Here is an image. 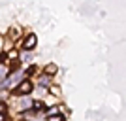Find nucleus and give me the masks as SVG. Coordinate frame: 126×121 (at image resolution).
Here are the masks:
<instances>
[{"mask_svg": "<svg viewBox=\"0 0 126 121\" xmlns=\"http://www.w3.org/2000/svg\"><path fill=\"white\" fill-rule=\"evenodd\" d=\"M34 89H36V85H34L32 79H23L21 83L15 85L10 93H11V97H30L34 93Z\"/></svg>", "mask_w": 126, "mask_h": 121, "instance_id": "1", "label": "nucleus"}, {"mask_svg": "<svg viewBox=\"0 0 126 121\" xmlns=\"http://www.w3.org/2000/svg\"><path fill=\"white\" fill-rule=\"evenodd\" d=\"M32 102L34 98L32 97H13V108L19 114H26V112L32 110Z\"/></svg>", "mask_w": 126, "mask_h": 121, "instance_id": "2", "label": "nucleus"}, {"mask_svg": "<svg viewBox=\"0 0 126 121\" xmlns=\"http://www.w3.org/2000/svg\"><path fill=\"white\" fill-rule=\"evenodd\" d=\"M36 46H38V36L34 32H28V34H25V38H23V42H21V51L32 53L36 49Z\"/></svg>", "mask_w": 126, "mask_h": 121, "instance_id": "3", "label": "nucleus"}, {"mask_svg": "<svg viewBox=\"0 0 126 121\" xmlns=\"http://www.w3.org/2000/svg\"><path fill=\"white\" fill-rule=\"evenodd\" d=\"M32 116H40V114H43V112H47V106H45V102L40 98H36L34 102H32Z\"/></svg>", "mask_w": 126, "mask_h": 121, "instance_id": "4", "label": "nucleus"}, {"mask_svg": "<svg viewBox=\"0 0 126 121\" xmlns=\"http://www.w3.org/2000/svg\"><path fill=\"white\" fill-rule=\"evenodd\" d=\"M51 76H45V74H38L36 76V81H34V85H36V87H49V85H51Z\"/></svg>", "mask_w": 126, "mask_h": 121, "instance_id": "5", "label": "nucleus"}, {"mask_svg": "<svg viewBox=\"0 0 126 121\" xmlns=\"http://www.w3.org/2000/svg\"><path fill=\"white\" fill-rule=\"evenodd\" d=\"M21 28H19V26H11L10 30H8V40H10V42H15V44H19L21 42Z\"/></svg>", "mask_w": 126, "mask_h": 121, "instance_id": "6", "label": "nucleus"}, {"mask_svg": "<svg viewBox=\"0 0 126 121\" xmlns=\"http://www.w3.org/2000/svg\"><path fill=\"white\" fill-rule=\"evenodd\" d=\"M42 74H45V76H57L58 74V64L55 63H47V64H43V68H42Z\"/></svg>", "mask_w": 126, "mask_h": 121, "instance_id": "7", "label": "nucleus"}, {"mask_svg": "<svg viewBox=\"0 0 126 121\" xmlns=\"http://www.w3.org/2000/svg\"><path fill=\"white\" fill-rule=\"evenodd\" d=\"M38 74H40V68H38V64H28V66H26L25 68V78L26 79H30V78H36Z\"/></svg>", "mask_w": 126, "mask_h": 121, "instance_id": "8", "label": "nucleus"}, {"mask_svg": "<svg viewBox=\"0 0 126 121\" xmlns=\"http://www.w3.org/2000/svg\"><path fill=\"white\" fill-rule=\"evenodd\" d=\"M8 53V63H13V61H19V57H21V49L19 48H11Z\"/></svg>", "mask_w": 126, "mask_h": 121, "instance_id": "9", "label": "nucleus"}, {"mask_svg": "<svg viewBox=\"0 0 126 121\" xmlns=\"http://www.w3.org/2000/svg\"><path fill=\"white\" fill-rule=\"evenodd\" d=\"M45 121H66V114L62 112H57V114H47Z\"/></svg>", "mask_w": 126, "mask_h": 121, "instance_id": "10", "label": "nucleus"}, {"mask_svg": "<svg viewBox=\"0 0 126 121\" xmlns=\"http://www.w3.org/2000/svg\"><path fill=\"white\" fill-rule=\"evenodd\" d=\"M8 74H10L8 64H0V81H4V79L8 78Z\"/></svg>", "mask_w": 126, "mask_h": 121, "instance_id": "11", "label": "nucleus"}, {"mask_svg": "<svg viewBox=\"0 0 126 121\" xmlns=\"http://www.w3.org/2000/svg\"><path fill=\"white\" fill-rule=\"evenodd\" d=\"M47 89H49V95H53V97H60V87H58V85H53V83H51Z\"/></svg>", "mask_w": 126, "mask_h": 121, "instance_id": "12", "label": "nucleus"}, {"mask_svg": "<svg viewBox=\"0 0 126 121\" xmlns=\"http://www.w3.org/2000/svg\"><path fill=\"white\" fill-rule=\"evenodd\" d=\"M8 108H10V104L6 100H0V114H8Z\"/></svg>", "mask_w": 126, "mask_h": 121, "instance_id": "13", "label": "nucleus"}, {"mask_svg": "<svg viewBox=\"0 0 126 121\" xmlns=\"http://www.w3.org/2000/svg\"><path fill=\"white\" fill-rule=\"evenodd\" d=\"M0 64H8V53L0 51Z\"/></svg>", "mask_w": 126, "mask_h": 121, "instance_id": "14", "label": "nucleus"}, {"mask_svg": "<svg viewBox=\"0 0 126 121\" xmlns=\"http://www.w3.org/2000/svg\"><path fill=\"white\" fill-rule=\"evenodd\" d=\"M0 121H10L8 119V114H0Z\"/></svg>", "mask_w": 126, "mask_h": 121, "instance_id": "15", "label": "nucleus"}]
</instances>
